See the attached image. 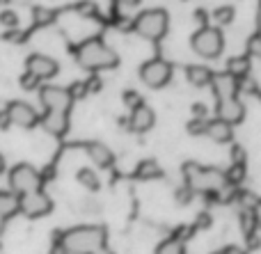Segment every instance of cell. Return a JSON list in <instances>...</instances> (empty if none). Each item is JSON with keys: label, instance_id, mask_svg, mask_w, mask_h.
<instances>
[{"label": "cell", "instance_id": "obj_1", "mask_svg": "<svg viewBox=\"0 0 261 254\" xmlns=\"http://www.w3.org/2000/svg\"><path fill=\"white\" fill-rule=\"evenodd\" d=\"M73 58L83 69L96 73L106 71V69H115L119 64V55L106 44L101 37H90V39L81 41L73 48Z\"/></svg>", "mask_w": 261, "mask_h": 254}, {"label": "cell", "instance_id": "obj_2", "mask_svg": "<svg viewBox=\"0 0 261 254\" xmlns=\"http://www.w3.org/2000/svg\"><path fill=\"white\" fill-rule=\"evenodd\" d=\"M108 243V232L101 224H83L62 234L60 247L67 254H94Z\"/></svg>", "mask_w": 261, "mask_h": 254}, {"label": "cell", "instance_id": "obj_3", "mask_svg": "<svg viewBox=\"0 0 261 254\" xmlns=\"http://www.w3.org/2000/svg\"><path fill=\"white\" fill-rule=\"evenodd\" d=\"M133 30L138 32L142 39L161 41L163 37L167 35V30H170V14L161 7L144 9V12H140L138 16H135Z\"/></svg>", "mask_w": 261, "mask_h": 254}, {"label": "cell", "instance_id": "obj_4", "mask_svg": "<svg viewBox=\"0 0 261 254\" xmlns=\"http://www.w3.org/2000/svg\"><path fill=\"white\" fill-rule=\"evenodd\" d=\"M184 177L188 188L193 190H222L229 183L227 174L216 167H202V165H184Z\"/></svg>", "mask_w": 261, "mask_h": 254}, {"label": "cell", "instance_id": "obj_5", "mask_svg": "<svg viewBox=\"0 0 261 254\" xmlns=\"http://www.w3.org/2000/svg\"><path fill=\"white\" fill-rule=\"evenodd\" d=\"M190 48L202 60H216L225 50V35L216 25H204L190 37Z\"/></svg>", "mask_w": 261, "mask_h": 254}, {"label": "cell", "instance_id": "obj_6", "mask_svg": "<svg viewBox=\"0 0 261 254\" xmlns=\"http://www.w3.org/2000/svg\"><path fill=\"white\" fill-rule=\"evenodd\" d=\"M9 179V190L16 192L18 197L30 195L35 190H41V174L35 165L30 163H18L7 172Z\"/></svg>", "mask_w": 261, "mask_h": 254}, {"label": "cell", "instance_id": "obj_7", "mask_svg": "<svg viewBox=\"0 0 261 254\" xmlns=\"http://www.w3.org/2000/svg\"><path fill=\"white\" fill-rule=\"evenodd\" d=\"M140 80L151 90H161L172 80V64L163 58H153L140 67Z\"/></svg>", "mask_w": 261, "mask_h": 254}, {"label": "cell", "instance_id": "obj_8", "mask_svg": "<svg viewBox=\"0 0 261 254\" xmlns=\"http://www.w3.org/2000/svg\"><path fill=\"white\" fill-rule=\"evenodd\" d=\"M39 101L44 105V112H64L69 115L73 105V96L67 87L58 85H44L39 87Z\"/></svg>", "mask_w": 261, "mask_h": 254}, {"label": "cell", "instance_id": "obj_9", "mask_svg": "<svg viewBox=\"0 0 261 254\" xmlns=\"http://www.w3.org/2000/svg\"><path fill=\"white\" fill-rule=\"evenodd\" d=\"M53 211V200L44 190H35L21 197V213L30 220H39Z\"/></svg>", "mask_w": 261, "mask_h": 254}, {"label": "cell", "instance_id": "obj_10", "mask_svg": "<svg viewBox=\"0 0 261 254\" xmlns=\"http://www.w3.org/2000/svg\"><path fill=\"white\" fill-rule=\"evenodd\" d=\"M25 71L32 73L35 78H39V80H50V78H55L60 73V64L50 55L35 53L25 60Z\"/></svg>", "mask_w": 261, "mask_h": 254}, {"label": "cell", "instance_id": "obj_11", "mask_svg": "<svg viewBox=\"0 0 261 254\" xmlns=\"http://www.w3.org/2000/svg\"><path fill=\"white\" fill-rule=\"evenodd\" d=\"M7 115L9 119H12V126H21V128H32L39 124L41 115L37 112L35 108H32L28 101H12V103L7 105Z\"/></svg>", "mask_w": 261, "mask_h": 254}, {"label": "cell", "instance_id": "obj_12", "mask_svg": "<svg viewBox=\"0 0 261 254\" xmlns=\"http://www.w3.org/2000/svg\"><path fill=\"white\" fill-rule=\"evenodd\" d=\"M216 117L222 119V122H227L229 126H236V124H241L245 119V105L243 101H239L234 96V99H220L216 105Z\"/></svg>", "mask_w": 261, "mask_h": 254}, {"label": "cell", "instance_id": "obj_13", "mask_svg": "<svg viewBox=\"0 0 261 254\" xmlns=\"http://www.w3.org/2000/svg\"><path fill=\"white\" fill-rule=\"evenodd\" d=\"M211 87H213V94L216 99H234L239 94V78L234 73L225 71V73H216L211 80Z\"/></svg>", "mask_w": 261, "mask_h": 254}, {"label": "cell", "instance_id": "obj_14", "mask_svg": "<svg viewBox=\"0 0 261 254\" xmlns=\"http://www.w3.org/2000/svg\"><path fill=\"white\" fill-rule=\"evenodd\" d=\"M153 124H156V115H153V110L149 108L147 103H142L140 108L130 110L128 128L133 133H147V131H151Z\"/></svg>", "mask_w": 261, "mask_h": 254}, {"label": "cell", "instance_id": "obj_15", "mask_svg": "<svg viewBox=\"0 0 261 254\" xmlns=\"http://www.w3.org/2000/svg\"><path fill=\"white\" fill-rule=\"evenodd\" d=\"M41 128L53 137H62L69 131V115L64 112H44L39 119Z\"/></svg>", "mask_w": 261, "mask_h": 254}, {"label": "cell", "instance_id": "obj_16", "mask_svg": "<svg viewBox=\"0 0 261 254\" xmlns=\"http://www.w3.org/2000/svg\"><path fill=\"white\" fill-rule=\"evenodd\" d=\"M204 135H206L208 140L218 142V145H229V142L234 140V126H229L227 122H222V119H218V117L208 119Z\"/></svg>", "mask_w": 261, "mask_h": 254}, {"label": "cell", "instance_id": "obj_17", "mask_svg": "<svg viewBox=\"0 0 261 254\" xmlns=\"http://www.w3.org/2000/svg\"><path fill=\"white\" fill-rule=\"evenodd\" d=\"M87 156L92 158V163H94L96 167H110V165L115 163L113 149H110L108 145H103V142H90V145H87Z\"/></svg>", "mask_w": 261, "mask_h": 254}, {"label": "cell", "instance_id": "obj_18", "mask_svg": "<svg viewBox=\"0 0 261 254\" xmlns=\"http://www.w3.org/2000/svg\"><path fill=\"white\" fill-rule=\"evenodd\" d=\"M213 76H216V73H213L208 67H204V64H190V67H186V80H188L193 87L211 85Z\"/></svg>", "mask_w": 261, "mask_h": 254}, {"label": "cell", "instance_id": "obj_19", "mask_svg": "<svg viewBox=\"0 0 261 254\" xmlns=\"http://www.w3.org/2000/svg\"><path fill=\"white\" fill-rule=\"evenodd\" d=\"M21 213V197L12 190H0V220H9Z\"/></svg>", "mask_w": 261, "mask_h": 254}, {"label": "cell", "instance_id": "obj_20", "mask_svg": "<svg viewBox=\"0 0 261 254\" xmlns=\"http://www.w3.org/2000/svg\"><path fill=\"white\" fill-rule=\"evenodd\" d=\"M76 179H78V183H81L83 188H87V190H90V192L101 190L99 174H96L92 167H81V170H78V174H76Z\"/></svg>", "mask_w": 261, "mask_h": 254}, {"label": "cell", "instance_id": "obj_21", "mask_svg": "<svg viewBox=\"0 0 261 254\" xmlns=\"http://www.w3.org/2000/svg\"><path fill=\"white\" fill-rule=\"evenodd\" d=\"M156 254H186V250L179 238H165L156 245Z\"/></svg>", "mask_w": 261, "mask_h": 254}, {"label": "cell", "instance_id": "obj_22", "mask_svg": "<svg viewBox=\"0 0 261 254\" xmlns=\"http://www.w3.org/2000/svg\"><path fill=\"white\" fill-rule=\"evenodd\" d=\"M236 12L231 5H222V7H216V12H213V18H216V25H231V21H234Z\"/></svg>", "mask_w": 261, "mask_h": 254}, {"label": "cell", "instance_id": "obj_23", "mask_svg": "<svg viewBox=\"0 0 261 254\" xmlns=\"http://www.w3.org/2000/svg\"><path fill=\"white\" fill-rule=\"evenodd\" d=\"M32 18H35V23L39 27H46V25H50V23L55 21V12L53 9H48V7H35L32 9Z\"/></svg>", "mask_w": 261, "mask_h": 254}, {"label": "cell", "instance_id": "obj_24", "mask_svg": "<svg viewBox=\"0 0 261 254\" xmlns=\"http://www.w3.org/2000/svg\"><path fill=\"white\" fill-rule=\"evenodd\" d=\"M0 25L7 27V30H16L21 25V18H18V14L14 9H3L0 12Z\"/></svg>", "mask_w": 261, "mask_h": 254}, {"label": "cell", "instance_id": "obj_25", "mask_svg": "<svg viewBox=\"0 0 261 254\" xmlns=\"http://www.w3.org/2000/svg\"><path fill=\"white\" fill-rule=\"evenodd\" d=\"M138 177L140 179H158L161 177V167H158L153 160H144L138 167Z\"/></svg>", "mask_w": 261, "mask_h": 254}, {"label": "cell", "instance_id": "obj_26", "mask_svg": "<svg viewBox=\"0 0 261 254\" xmlns=\"http://www.w3.org/2000/svg\"><path fill=\"white\" fill-rule=\"evenodd\" d=\"M206 122L208 119H199V117H193L188 124H186V131L190 133V135H195V137H199V135H204L206 133Z\"/></svg>", "mask_w": 261, "mask_h": 254}, {"label": "cell", "instance_id": "obj_27", "mask_svg": "<svg viewBox=\"0 0 261 254\" xmlns=\"http://www.w3.org/2000/svg\"><path fill=\"white\" fill-rule=\"evenodd\" d=\"M245 71H248V60L245 58H234L229 62V73H234L239 80H241V73H245Z\"/></svg>", "mask_w": 261, "mask_h": 254}, {"label": "cell", "instance_id": "obj_28", "mask_svg": "<svg viewBox=\"0 0 261 254\" xmlns=\"http://www.w3.org/2000/svg\"><path fill=\"white\" fill-rule=\"evenodd\" d=\"M124 103H126L130 110H135V108H140V105H142L144 101H142V96H140L138 92L130 90V92H124Z\"/></svg>", "mask_w": 261, "mask_h": 254}, {"label": "cell", "instance_id": "obj_29", "mask_svg": "<svg viewBox=\"0 0 261 254\" xmlns=\"http://www.w3.org/2000/svg\"><path fill=\"white\" fill-rule=\"evenodd\" d=\"M248 50H250V55H252V58H257L259 62H261V35L250 37V41H248Z\"/></svg>", "mask_w": 261, "mask_h": 254}, {"label": "cell", "instance_id": "obj_30", "mask_svg": "<svg viewBox=\"0 0 261 254\" xmlns=\"http://www.w3.org/2000/svg\"><path fill=\"white\" fill-rule=\"evenodd\" d=\"M39 78H35V76H32V73H23V76H21V87H23V90H39Z\"/></svg>", "mask_w": 261, "mask_h": 254}, {"label": "cell", "instance_id": "obj_31", "mask_svg": "<svg viewBox=\"0 0 261 254\" xmlns=\"http://www.w3.org/2000/svg\"><path fill=\"white\" fill-rule=\"evenodd\" d=\"M193 188H179V190H176V200H179V204H188L190 200H193Z\"/></svg>", "mask_w": 261, "mask_h": 254}, {"label": "cell", "instance_id": "obj_32", "mask_svg": "<svg viewBox=\"0 0 261 254\" xmlns=\"http://www.w3.org/2000/svg\"><path fill=\"white\" fill-rule=\"evenodd\" d=\"M206 115H208V108H206V105H202V103H195V105H193V117L208 119Z\"/></svg>", "mask_w": 261, "mask_h": 254}, {"label": "cell", "instance_id": "obj_33", "mask_svg": "<svg viewBox=\"0 0 261 254\" xmlns=\"http://www.w3.org/2000/svg\"><path fill=\"white\" fill-rule=\"evenodd\" d=\"M252 218H254V224H257V227H261V200L254 202V206H252Z\"/></svg>", "mask_w": 261, "mask_h": 254}, {"label": "cell", "instance_id": "obj_34", "mask_svg": "<svg viewBox=\"0 0 261 254\" xmlns=\"http://www.w3.org/2000/svg\"><path fill=\"white\" fill-rule=\"evenodd\" d=\"M12 126V119H9V115H7V110H0V128H9Z\"/></svg>", "mask_w": 261, "mask_h": 254}, {"label": "cell", "instance_id": "obj_35", "mask_svg": "<svg viewBox=\"0 0 261 254\" xmlns=\"http://www.w3.org/2000/svg\"><path fill=\"white\" fill-rule=\"evenodd\" d=\"M117 5H122V7H138L140 0H115Z\"/></svg>", "mask_w": 261, "mask_h": 254}, {"label": "cell", "instance_id": "obj_36", "mask_svg": "<svg viewBox=\"0 0 261 254\" xmlns=\"http://www.w3.org/2000/svg\"><path fill=\"white\" fill-rule=\"evenodd\" d=\"M239 160H243V149H241V147H234V163H239Z\"/></svg>", "mask_w": 261, "mask_h": 254}, {"label": "cell", "instance_id": "obj_37", "mask_svg": "<svg viewBox=\"0 0 261 254\" xmlns=\"http://www.w3.org/2000/svg\"><path fill=\"white\" fill-rule=\"evenodd\" d=\"M5 172H7V158H5V156L0 154V177H3Z\"/></svg>", "mask_w": 261, "mask_h": 254}, {"label": "cell", "instance_id": "obj_38", "mask_svg": "<svg viewBox=\"0 0 261 254\" xmlns=\"http://www.w3.org/2000/svg\"><path fill=\"white\" fill-rule=\"evenodd\" d=\"M94 254H115V252H113V250H110V247H108V245H103V247H101V250H96Z\"/></svg>", "mask_w": 261, "mask_h": 254}]
</instances>
